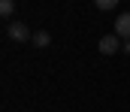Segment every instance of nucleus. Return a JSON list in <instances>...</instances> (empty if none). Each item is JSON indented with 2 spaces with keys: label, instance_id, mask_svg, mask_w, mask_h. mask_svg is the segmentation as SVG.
I'll return each instance as SVG.
<instances>
[{
  "label": "nucleus",
  "instance_id": "nucleus-1",
  "mask_svg": "<svg viewBox=\"0 0 130 112\" xmlns=\"http://www.w3.org/2000/svg\"><path fill=\"white\" fill-rule=\"evenodd\" d=\"M6 34H9V39H18V42L33 39L30 30H27V24H21V21H9V24H6Z\"/></svg>",
  "mask_w": 130,
  "mask_h": 112
},
{
  "label": "nucleus",
  "instance_id": "nucleus-2",
  "mask_svg": "<svg viewBox=\"0 0 130 112\" xmlns=\"http://www.w3.org/2000/svg\"><path fill=\"white\" fill-rule=\"evenodd\" d=\"M115 37L130 42V12H121V15L115 18Z\"/></svg>",
  "mask_w": 130,
  "mask_h": 112
},
{
  "label": "nucleus",
  "instance_id": "nucleus-3",
  "mask_svg": "<svg viewBox=\"0 0 130 112\" xmlns=\"http://www.w3.org/2000/svg\"><path fill=\"white\" fill-rule=\"evenodd\" d=\"M100 52H103V55H115V52H118V49H124V45H121V39L115 37V34H106V37L100 39V45H97Z\"/></svg>",
  "mask_w": 130,
  "mask_h": 112
},
{
  "label": "nucleus",
  "instance_id": "nucleus-4",
  "mask_svg": "<svg viewBox=\"0 0 130 112\" xmlns=\"http://www.w3.org/2000/svg\"><path fill=\"white\" fill-rule=\"evenodd\" d=\"M48 42H52V37H48L45 30H39V34H33V45H39V49H45Z\"/></svg>",
  "mask_w": 130,
  "mask_h": 112
},
{
  "label": "nucleus",
  "instance_id": "nucleus-5",
  "mask_svg": "<svg viewBox=\"0 0 130 112\" xmlns=\"http://www.w3.org/2000/svg\"><path fill=\"white\" fill-rule=\"evenodd\" d=\"M12 12H15V3H12V0H3V3H0V15H3V18H9Z\"/></svg>",
  "mask_w": 130,
  "mask_h": 112
},
{
  "label": "nucleus",
  "instance_id": "nucleus-6",
  "mask_svg": "<svg viewBox=\"0 0 130 112\" xmlns=\"http://www.w3.org/2000/svg\"><path fill=\"white\" fill-rule=\"evenodd\" d=\"M97 6H100V9H112V6H115V0H97Z\"/></svg>",
  "mask_w": 130,
  "mask_h": 112
},
{
  "label": "nucleus",
  "instance_id": "nucleus-7",
  "mask_svg": "<svg viewBox=\"0 0 130 112\" xmlns=\"http://www.w3.org/2000/svg\"><path fill=\"white\" fill-rule=\"evenodd\" d=\"M121 52H127V55H130V42H124V49H121Z\"/></svg>",
  "mask_w": 130,
  "mask_h": 112
}]
</instances>
